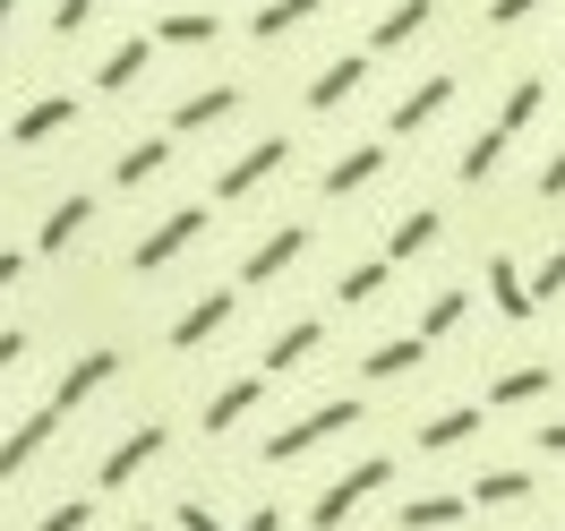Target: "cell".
<instances>
[{
  "label": "cell",
  "mask_w": 565,
  "mask_h": 531,
  "mask_svg": "<svg viewBox=\"0 0 565 531\" xmlns=\"http://www.w3.org/2000/svg\"><path fill=\"white\" fill-rule=\"evenodd\" d=\"M360 421H369V403H360V394H334V403H309L300 421H282L257 455H266V463H300V455H318L326 437H352Z\"/></svg>",
  "instance_id": "1"
},
{
  "label": "cell",
  "mask_w": 565,
  "mask_h": 531,
  "mask_svg": "<svg viewBox=\"0 0 565 531\" xmlns=\"http://www.w3.org/2000/svg\"><path fill=\"white\" fill-rule=\"evenodd\" d=\"M386 480H394V463H386V455H360L352 471H334V480L318 489V506H309V531H343L360 506H369V497L386 489Z\"/></svg>",
  "instance_id": "2"
},
{
  "label": "cell",
  "mask_w": 565,
  "mask_h": 531,
  "mask_svg": "<svg viewBox=\"0 0 565 531\" xmlns=\"http://www.w3.org/2000/svg\"><path fill=\"white\" fill-rule=\"evenodd\" d=\"M198 232H206V206H180V214H163V223H154V232L138 241V257H129V266H138V275H163V266H172V257H180L189 241H198Z\"/></svg>",
  "instance_id": "3"
},
{
  "label": "cell",
  "mask_w": 565,
  "mask_h": 531,
  "mask_svg": "<svg viewBox=\"0 0 565 531\" xmlns=\"http://www.w3.org/2000/svg\"><path fill=\"white\" fill-rule=\"evenodd\" d=\"M282 163H291V138H257L248 155H232V163L214 172V198L232 206V198H248V189H257L266 172H282Z\"/></svg>",
  "instance_id": "4"
},
{
  "label": "cell",
  "mask_w": 565,
  "mask_h": 531,
  "mask_svg": "<svg viewBox=\"0 0 565 531\" xmlns=\"http://www.w3.org/2000/svg\"><path fill=\"white\" fill-rule=\"evenodd\" d=\"M163 446H172V428H163V421H138V428H129V437H120V446L104 455V489H120V480H138V471H146L154 455H163Z\"/></svg>",
  "instance_id": "5"
},
{
  "label": "cell",
  "mask_w": 565,
  "mask_h": 531,
  "mask_svg": "<svg viewBox=\"0 0 565 531\" xmlns=\"http://www.w3.org/2000/svg\"><path fill=\"white\" fill-rule=\"evenodd\" d=\"M300 248H309V232H300V223L266 232V241L241 257V284H275V275H291V266H300Z\"/></svg>",
  "instance_id": "6"
},
{
  "label": "cell",
  "mask_w": 565,
  "mask_h": 531,
  "mask_svg": "<svg viewBox=\"0 0 565 531\" xmlns=\"http://www.w3.org/2000/svg\"><path fill=\"white\" fill-rule=\"evenodd\" d=\"M232 309H241V300H232L223 284H214V291H198V300L180 309V326H172V352H198L206 334H223V326H232Z\"/></svg>",
  "instance_id": "7"
},
{
  "label": "cell",
  "mask_w": 565,
  "mask_h": 531,
  "mask_svg": "<svg viewBox=\"0 0 565 531\" xmlns=\"http://www.w3.org/2000/svg\"><path fill=\"white\" fill-rule=\"evenodd\" d=\"M446 104H455V77H420V86H412V95L386 111V129H394V138H412V129H428Z\"/></svg>",
  "instance_id": "8"
},
{
  "label": "cell",
  "mask_w": 565,
  "mask_h": 531,
  "mask_svg": "<svg viewBox=\"0 0 565 531\" xmlns=\"http://www.w3.org/2000/svg\"><path fill=\"white\" fill-rule=\"evenodd\" d=\"M548 386H557V369H548V360H523V369L489 378V412H523V403H540Z\"/></svg>",
  "instance_id": "9"
},
{
  "label": "cell",
  "mask_w": 565,
  "mask_h": 531,
  "mask_svg": "<svg viewBox=\"0 0 565 531\" xmlns=\"http://www.w3.org/2000/svg\"><path fill=\"white\" fill-rule=\"evenodd\" d=\"M360 77H369V52H343V61H326L318 77H309V111H334L360 95Z\"/></svg>",
  "instance_id": "10"
},
{
  "label": "cell",
  "mask_w": 565,
  "mask_h": 531,
  "mask_svg": "<svg viewBox=\"0 0 565 531\" xmlns=\"http://www.w3.org/2000/svg\"><path fill=\"white\" fill-rule=\"evenodd\" d=\"M462 514H471V497H462V489H420L394 523H403V531H455Z\"/></svg>",
  "instance_id": "11"
},
{
  "label": "cell",
  "mask_w": 565,
  "mask_h": 531,
  "mask_svg": "<svg viewBox=\"0 0 565 531\" xmlns=\"http://www.w3.org/2000/svg\"><path fill=\"white\" fill-rule=\"evenodd\" d=\"M386 172V146H352V155H334V163H326V198H360V189H369V180Z\"/></svg>",
  "instance_id": "12"
},
{
  "label": "cell",
  "mask_w": 565,
  "mask_h": 531,
  "mask_svg": "<svg viewBox=\"0 0 565 531\" xmlns=\"http://www.w3.org/2000/svg\"><path fill=\"white\" fill-rule=\"evenodd\" d=\"M489 300H497V318H540V300H531V275L514 266V257H489Z\"/></svg>",
  "instance_id": "13"
},
{
  "label": "cell",
  "mask_w": 565,
  "mask_h": 531,
  "mask_svg": "<svg viewBox=\"0 0 565 531\" xmlns=\"http://www.w3.org/2000/svg\"><path fill=\"white\" fill-rule=\"evenodd\" d=\"M437 232H446V214H437V206H412V214L386 232V257H394V266H412V257H428V248H437Z\"/></svg>",
  "instance_id": "14"
},
{
  "label": "cell",
  "mask_w": 565,
  "mask_h": 531,
  "mask_svg": "<svg viewBox=\"0 0 565 531\" xmlns=\"http://www.w3.org/2000/svg\"><path fill=\"white\" fill-rule=\"evenodd\" d=\"M257 394H266V369H257V378H232L223 394H206V437H223V428H241L248 412H257Z\"/></svg>",
  "instance_id": "15"
},
{
  "label": "cell",
  "mask_w": 565,
  "mask_h": 531,
  "mask_svg": "<svg viewBox=\"0 0 565 531\" xmlns=\"http://www.w3.org/2000/svg\"><path fill=\"white\" fill-rule=\"evenodd\" d=\"M52 421H61V412L43 403V412H26V421H18V428H9V437H0V480H18V471L35 463V446H43V437H52Z\"/></svg>",
  "instance_id": "16"
},
{
  "label": "cell",
  "mask_w": 565,
  "mask_h": 531,
  "mask_svg": "<svg viewBox=\"0 0 565 531\" xmlns=\"http://www.w3.org/2000/svg\"><path fill=\"white\" fill-rule=\"evenodd\" d=\"M428 18H437V0H394L386 18H377V26H369V52H403V43L420 35Z\"/></svg>",
  "instance_id": "17"
},
{
  "label": "cell",
  "mask_w": 565,
  "mask_h": 531,
  "mask_svg": "<svg viewBox=\"0 0 565 531\" xmlns=\"http://www.w3.org/2000/svg\"><path fill=\"white\" fill-rule=\"evenodd\" d=\"M326 343V318H300V326H282L275 343H266V378H291V369H300V360L318 352Z\"/></svg>",
  "instance_id": "18"
},
{
  "label": "cell",
  "mask_w": 565,
  "mask_h": 531,
  "mask_svg": "<svg viewBox=\"0 0 565 531\" xmlns=\"http://www.w3.org/2000/svg\"><path fill=\"white\" fill-rule=\"evenodd\" d=\"M104 378H120V360H111V352H86V360H70V369H61V394H52V412H77L86 394L104 386Z\"/></svg>",
  "instance_id": "19"
},
{
  "label": "cell",
  "mask_w": 565,
  "mask_h": 531,
  "mask_svg": "<svg viewBox=\"0 0 565 531\" xmlns=\"http://www.w3.org/2000/svg\"><path fill=\"white\" fill-rule=\"evenodd\" d=\"M420 360H428V334H394L377 352H360V378H412Z\"/></svg>",
  "instance_id": "20"
},
{
  "label": "cell",
  "mask_w": 565,
  "mask_h": 531,
  "mask_svg": "<svg viewBox=\"0 0 565 531\" xmlns=\"http://www.w3.org/2000/svg\"><path fill=\"white\" fill-rule=\"evenodd\" d=\"M241 111V86H198L189 104H172V129H214V120H232Z\"/></svg>",
  "instance_id": "21"
},
{
  "label": "cell",
  "mask_w": 565,
  "mask_h": 531,
  "mask_svg": "<svg viewBox=\"0 0 565 531\" xmlns=\"http://www.w3.org/2000/svg\"><path fill=\"white\" fill-rule=\"evenodd\" d=\"M163 163H172V138H138L111 163V189H146V180H163Z\"/></svg>",
  "instance_id": "22"
},
{
  "label": "cell",
  "mask_w": 565,
  "mask_h": 531,
  "mask_svg": "<svg viewBox=\"0 0 565 531\" xmlns=\"http://www.w3.org/2000/svg\"><path fill=\"white\" fill-rule=\"evenodd\" d=\"M70 120H77V95H43V104L18 111V129H9V138H18V146H43L52 129H70Z\"/></svg>",
  "instance_id": "23"
},
{
  "label": "cell",
  "mask_w": 565,
  "mask_h": 531,
  "mask_svg": "<svg viewBox=\"0 0 565 531\" xmlns=\"http://www.w3.org/2000/svg\"><path fill=\"white\" fill-rule=\"evenodd\" d=\"M540 104H548V86H540V77H514V86H505V104H497V129H505V138H523L531 120H540Z\"/></svg>",
  "instance_id": "24"
},
{
  "label": "cell",
  "mask_w": 565,
  "mask_h": 531,
  "mask_svg": "<svg viewBox=\"0 0 565 531\" xmlns=\"http://www.w3.org/2000/svg\"><path fill=\"white\" fill-rule=\"evenodd\" d=\"M462 437H480V412H471V403H455V412H437V421L420 428V455H455Z\"/></svg>",
  "instance_id": "25"
},
{
  "label": "cell",
  "mask_w": 565,
  "mask_h": 531,
  "mask_svg": "<svg viewBox=\"0 0 565 531\" xmlns=\"http://www.w3.org/2000/svg\"><path fill=\"white\" fill-rule=\"evenodd\" d=\"M309 18H318V0H266V9L248 18V35H257V43H282L291 26H309Z\"/></svg>",
  "instance_id": "26"
},
{
  "label": "cell",
  "mask_w": 565,
  "mask_h": 531,
  "mask_svg": "<svg viewBox=\"0 0 565 531\" xmlns=\"http://www.w3.org/2000/svg\"><path fill=\"white\" fill-rule=\"evenodd\" d=\"M86 223H95V206H86V198H61V206L43 214V241H35V248H52V257H61V248H77V232H86Z\"/></svg>",
  "instance_id": "27"
},
{
  "label": "cell",
  "mask_w": 565,
  "mask_h": 531,
  "mask_svg": "<svg viewBox=\"0 0 565 531\" xmlns=\"http://www.w3.org/2000/svg\"><path fill=\"white\" fill-rule=\"evenodd\" d=\"M223 26H214L206 9H172V18H154V43H180V52H198V43H214Z\"/></svg>",
  "instance_id": "28"
},
{
  "label": "cell",
  "mask_w": 565,
  "mask_h": 531,
  "mask_svg": "<svg viewBox=\"0 0 565 531\" xmlns=\"http://www.w3.org/2000/svg\"><path fill=\"white\" fill-rule=\"evenodd\" d=\"M146 61H154V35H129V43H120V52L104 61V70H95V86H104V95H120V86H129Z\"/></svg>",
  "instance_id": "29"
},
{
  "label": "cell",
  "mask_w": 565,
  "mask_h": 531,
  "mask_svg": "<svg viewBox=\"0 0 565 531\" xmlns=\"http://www.w3.org/2000/svg\"><path fill=\"white\" fill-rule=\"evenodd\" d=\"M386 284H394V257H369V266H352V275L334 284V300H343V309H360V300H377Z\"/></svg>",
  "instance_id": "30"
},
{
  "label": "cell",
  "mask_w": 565,
  "mask_h": 531,
  "mask_svg": "<svg viewBox=\"0 0 565 531\" xmlns=\"http://www.w3.org/2000/svg\"><path fill=\"white\" fill-rule=\"evenodd\" d=\"M172 514H180V531H282V506H257L248 523H214L206 506H172Z\"/></svg>",
  "instance_id": "31"
},
{
  "label": "cell",
  "mask_w": 565,
  "mask_h": 531,
  "mask_svg": "<svg viewBox=\"0 0 565 531\" xmlns=\"http://www.w3.org/2000/svg\"><path fill=\"white\" fill-rule=\"evenodd\" d=\"M531 497V471H480L471 480V506H523Z\"/></svg>",
  "instance_id": "32"
},
{
  "label": "cell",
  "mask_w": 565,
  "mask_h": 531,
  "mask_svg": "<svg viewBox=\"0 0 565 531\" xmlns=\"http://www.w3.org/2000/svg\"><path fill=\"white\" fill-rule=\"evenodd\" d=\"M505 146H514V138H505V129H497V120H489V129H480V138L462 146V180H489L497 163H505Z\"/></svg>",
  "instance_id": "33"
},
{
  "label": "cell",
  "mask_w": 565,
  "mask_h": 531,
  "mask_svg": "<svg viewBox=\"0 0 565 531\" xmlns=\"http://www.w3.org/2000/svg\"><path fill=\"white\" fill-rule=\"evenodd\" d=\"M462 309H471V291H437V300L420 309V334H428V343H446V334L462 326Z\"/></svg>",
  "instance_id": "34"
},
{
  "label": "cell",
  "mask_w": 565,
  "mask_h": 531,
  "mask_svg": "<svg viewBox=\"0 0 565 531\" xmlns=\"http://www.w3.org/2000/svg\"><path fill=\"white\" fill-rule=\"evenodd\" d=\"M565 291V248H548L540 266H531V300H557Z\"/></svg>",
  "instance_id": "35"
},
{
  "label": "cell",
  "mask_w": 565,
  "mask_h": 531,
  "mask_svg": "<svg viewBox=\"0 0 565 531\" xmlns=\"http://www.w3.org/2000/svg\"><path fill=\"white\" fill-rule=\"evenodd\" d=\"M531 198H540V206H557V198H565V146L548 155V163H540V180H531Z\"/></svg>",
  "instance_id": "36"
},
{
  "label": "cell",
  "mask_w": 565,
  "mask_h": 531,
  "mask_svg": "<svg viewBox=\"0 0 565 531\" xmlns=\"http://www.w3.org/2000/svg\"><path fill=\"white\" fill-rule=\"evenodd\" d=\"M86 523H95V506H86V497H70V506H52L35 531H86Z\"/></svg>",
  "instance_id": "37"
},
{
  "label": "cell",
  "mask_w": 565,
  "mask_h": 531,
  "mask_svg": "<svg viewBox=\"0 0 565 531\" xmlns=\"http://www.w3.org/2000/svg\"><path fill=\"white\" fill-rule=\"evenodd\" d=\"M86 18H95V0H61V9H52V35H77Z\"/></svg>",
  "instance_id": "38"
},
{
  "label": "cell",
  "mask_w": 565,
  "mask_h": 531,
  "mask_svg": "<svg viewBox=\"0 0 565 531\" xmlns=\"http://www.w3.org/2000/svg\"><path fill=\"white\" fill-rule=\"evenodd\" d=\"M531 9H548V0H489V26H523Z\"/></svg>",
  "instance_id": "39"
},
{
  "label": "cell",
  "mask_w": 565,
  "mask_h": 531,
  "mask_svg": "<svg viewBox=\"0 0 565 531\" xmlns=\"http://www.w3.org/2000/svg\"><path fill=\"white\" fill-rule=\"evenodd\" d=\"M531 446H540V455H557V463H565V421H548V428H540V437H531Z\"/></svg>",
  "instance_id": "40"
},
{
  "label": "cell",
  "mask_w": 565,
  "mask_h": 531,
  "mask_svg": "<svg viewBox=\"0 0 565 531\" xmlns=\"http://www.w3.org/2000/svg\"><path fill=\"white\" fill-rule=\"evenodd\" d=\"M18 352H26V334H18V326H0V369H18Z\"/></svg>",
  "instance_id": "41"
},
{
  "label": "cell",
  "mask_w": 565,
  "mask_h": 531,
  "mask_svg": "<svg viewBox=\"0 0 565 531\" xmlns=\"http://www.w3.org/2000/svg\"><path fill=\"white\" fill-rule=\"evenodd\" d=\"M18 275H26V257H18V248H0V291L18 284Z\"/></svg>",
  "instance_id": "42"
},
{
  "label": "cell",
  "mask_w": 565,
  "mask_h": 531,
  "mask_svg": "<svg viewBox=\"0 0 565 531\" xmlns=\"http://www.w3.org/2000/svg\"><path fill=\"white\" fill-rule=\"evenodd\" d=\"M9 18H18V0H0V35H9Z\"/></svg>",
  "instance_id": "43"
},
{
  "label": "cell",
  "mask_w": 565,
  "mask_h": 531,
  "mask_svg": "<svg viewBox=\"0 0 565 531\" xmlns=\"http://www.w3.org/2000/svg\"><path fill=\"white\" fill-rule=\"evenodd\" d=\"M138 531H146V523H138Z\"/></svg>",
  "instance_id": "44"
}]
</instances>
